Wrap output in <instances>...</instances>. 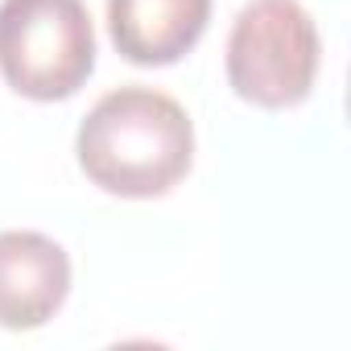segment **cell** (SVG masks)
I'll use <instances>...</instances> for the list:
<instances>
[{
	"label": "cell",
	"instance_id": "6da1fadb",
	"mask_svg": "<svg viewBox=\"0 0 351 351\" xmlns=\"http://www.w3.org/2000/svg\"><path fill=\"white\" fill-rule=\"evenodd\" d=\"M87 182L116 199H161L195 165L186 108L153 87H116L83 116L75 136Z\"/></svg>",
	"mask_w": 351,
	"mask_h": 351
},
{
	"label": "cell",
	"instance_id": "7a4b0ae2",
	"mask_svg": "<svg viewBox=\"0 0 351 351\" xmlns=\"http://www.w3.org/2000/svg\"><path fill=\"white\" fill-rule=\"evenodd\" d=\"M322 38L302 0H248L228 34V83L265 112L298 108L318 79Z\"/></svg>",
	"mask_w": 351,
	"mask_h": 351
},
{
	"label": "cell",
	"instance_id": "3957f363",
	"mask_svg": "<svg viewBox=\"0 0 351 351\" xmlns=\"http://www.w3.org/2000/svg\"><path fill=\"white\" fill-rule=\"evenodd\" d=\"M95 71V25L83 0H0V75L38 104L71 99Z\"/></svg>",
	"mask_w": 351,
	"mask_h": 351
},
{
	"label": "cell",
	"instance_id": "277c9868",
	"mask_svg": "<svg viewBox=\"0 0 351 351\" xmlns=\"http://www.w3.org/2000/svg\"><path fill=\"white\" fill-rule=\"evenodd\" d=\"M71 293V256L58 240L13 228L0 232V326L38 330Z\"/></svg>",
	"mask_w": 351,
	"mask_h": 351
},
{
	"label": "cell",
	"instance_id": "5b68a950",
	"mask_svg": "<svg viewBox=\"0 0 351 351\" xmlns=\"http://www.w3.org/2000/svg\"><path fill=\"white\" fill-rule=\"evenodd\" d=\"M211 21V0H108V29L132 66H173Z\"/></svg>",
	"mask_w": 351,
	"mask_h": 351
}]
</instances>
